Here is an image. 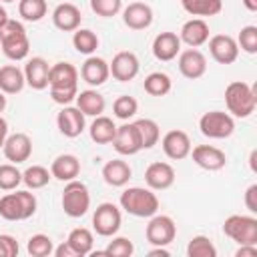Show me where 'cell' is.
<instances>
[{
  "label": "cell",
  "instance_id": "ffe728a7",
  "mask_svg": "<svg viewBox=\"0 0 257 257\" xmlns=\"http://www.w3.org/2000/svg\"><path fill=\"white\" fill-rule=\"evenodd\" d=\"M80 76L88 86H100L108 80L110 70H108V62L100 56H88L82 66H80Z\"/></svg>",
  "mask_w": 257,
  "mask_h": 257
},
{
  "label": "cell",
  "instance_id": "ee69618b",
  "mask_svg": "<svg viewBox=\"0 0 257 257\" xmlns=\"http://www.w3.org/2000/svg\"><path fill=\"white\" fill-rule=\"evenodd\" d=\"M120 8H122V0H90V10L102 18L116 16Z\"/></svg>",
  "mask_w": 257,
  "mask_h": 257
},
{
  "label": "cell",
  "instance_id": "836d02e7",
  "mask_svg": "<svg viewBox=\"0 0 257 257\" xmlns=\"http://www.w3.org/2000/svg\"><path fill=\"white\" fill-rule=\"evenodd\" d=\"M135 126L139 131V137H141V147L143 149H153L159 139H161V131H159V124L153 120V118H139L135 120Z\"/></svg>",
  "mask_w": 257,
  "mask_h": 257
},
{
  "label": "cell",
  "instance_id": "7402d4cb",
  "mask_svg": "<svg viewBox=\"0 0 257 257\" xmlns=\"http://www.w3.org/2000/svg\"><path fill=\"white\" fill-rule=\"evenodd\" d=\"M122 22L131 30H145L153 24V8L145 2H131L122 10Z\"/></svg>",
  "mask_w": 257,
  "mask_h": 257
},
{
  "label": "cell",
  "instance_id": "f546056e",
  "mask_svg": "<svg viewBox=\"0 0 257 257\" xmlns=\"http://www.w3.org/2000/svg\"><path fill=\"white\" fill-rule=\"evenodd\" d=\"M88 133H90V139H92L96 145H108V143H112V139H114L116 124L112 122V118L98 114V116H94V120L90 122Z\"/></svg>",
  "mask_w": 257,
  "mask_h": 257
},
{
  "label": "cell",
  "instance_id": "d6a6232c",
  "mask_svg": "<svg viewBox=\"0 0 257 257\" xmlns=\"http://www.w3.org/2000/svg\"><path fill=\"white\" fill-rule=\"evenodd\" d=\"M72 46L76 52L90 56L98 48V36L90 28H76L72 34Z\"/></svg>",
  "mask_w": 257,
  "mask_h": 257
},
{
  "label": "cell",
  "instance_id": "8fae6325",
  "mask_svg": "<svg viewBox=\"0 0 257 257\" xmlns=\"http://www.w3.org/2000/svg\"><path fill=\"white\" fill-rule=\"evenodd\" d=\"M139 68H141V62L137 58L135 52L131 50H120L112 56V62L108 64V70L112 74L114 80L118 82H128L133 80L137 74H139Z\"/></svg>",
  "mask_w": 257,
  "mask_h": 257
},
{
  "label": "cell",
  "instance_id": "7a4b0ae2",
  "mask_svg": "<svg viewBox=\"0 0 257 257\" xmlns=\"http://www.w3.org/2000/svg\"><path fill=\"white\" fill-rule=\"evenodd\" d=\"M225 104L231 116L247 118L257 106V86H251L243 80H233L225 88Z\"/></svg>",
  "mask_w": 257,
  "mask_h": 257
},
{
  "label": "cell",
  "instance_id": "d590c367",
  "mask_svg": "<svg viewBox=\"0 0 257 257\" xmlns=\"http://www.w3.org/2000/svg\"><path fill=\"white\" fill-rule=\"evenodd\" d=\"M46 0H18V14L26 22H38L46 16Z\"/></svg>",
  "mask_w": 257,
  "mask_h": 257
},
{
  "label": "cell",
  "instance_id": "f907efd6",
  "mask_svg": "<svg viewBox=\"0 0 257 257\" xmlns=\"http://www.w3.org/2000/svg\"><path fill=\"white\" fill-rule=\"evenodd\" d=\"M149 255H151V257H157V255H161V257H169V251H167L165 247H155V249L149 251Z\"/></svg>",
  "mask_w": 257,
  "mask_h": 257
},
{
  "label": "cell",
  "instance_id": "2e32d148",
  "mask_svg": "<svg viewBox=\"0 0 257 257\" xmlns=\"http://www.w3.org/2000/svg\"><path fill=\"white\" fill-rule=\"evenodd\" d=\"M2 151H4V157L10 163L18 165V163H24V161L30 159V155H32V141H30V137L26 133H14V135L6 137Z\"/></svg>",
  "mask_w": 257,
  "mask_h": 257
},
{
  "label": "cell",
  "instance_id": "d4e9b609",
  "mask_svg": "<svg viewBox=\"0 0 257 257\" xmlns=\"http://www.w3.org/2000/svg\"><path fill=\"white\" fill-rule=\"evenodd\" d=\"M181 42H185L191 48H199L209 40V24L203 18H191L183 24L181 34H179Z\"/></svg>",
  "mask_w": 257,
  "mask_h": 257
},
{
  "label": "cell",
  "instance_id": "681fc988",
  "mask_svg": "<svg viewBox=\"0 0 257 257\" xmlns=\"http://www.w3.org/2000/svg\"><path fill=\"white\" fill-rule=\"evenodd\" d=\"M6 137H8V122H6V118L0 114V149L4 147Z\"/></svg>",
  "mask_w": 257,
  "mask_h": 257
},
{
  "label": "cell",
  "instance_id": "e0dca14e",
  "mask_svg": "<svg viewBox=\"0 0 257 257\" xmlns=\"http://www.w3.org/2000/svg\"><path fill=\"white\" fill-rule=\"evenodd\" d=\"M179 70L185 78L189 80H197L207 72V58L201 50L197 48H189L179 52Z\"/></svg>",
  "mask_w": 257,
  "mask_h": 257
},
{
  "label": "cell",
  "instance_id": "7dc6e473",
  "mask_svg": "<svg viewBox=\"0 0 257 257\" xmlns=\"http://www.w3.org/2000/svg\"><path fill=\"white\" fill-rule=\"evenodd\" d=\"M52 255H56V257H78L76 253H74V249L64 241L62 245H58V247H54V253Z\"/></svg>",
  "mask_w": 257,
  "mask_h": 257
},
{
  "label": "cell",
  "instance_id": "3957f363",
  "mask_svg": "<svg viewBox=\"0 0 257 257\" xmlns=\"http://www.w3.org/2000/svg\"><path fill=\"white\" fill-rule=\"evenodd\" d=\"M0 48L2 54L10 60H24L30 52V40L26 34V28L18 20H6L0 26Z\"/></svg>",
  "mask_w": 257,
  "mask_h": 257
},
{
  "label": "cell",
  "instance_id": "ac0fdd59",
  "mask_svg": "<svg viewBox=\"0 0 257 257\" xmlns=\"http://www.w3.org/2000/svg\"><path fill=\"white\" fill-rule=\"evenodd\" d=\"M145 183L153 191H165L175 183V169L169 163H151L145 171Z\"/></svg>",
  "mask_w": 257,
  "mask_h": 257
},
{
  "label": "cell",
  "instance_id": "8d00e7d4",
  "mask_svg": "<svg viewBox=\"0 0 257 257\" xmlns=\"http://www.w3.org/2000/svg\"><path fill=\"white\" fill-rule=\"evenodd\" d=\"M50 179H52L50 171H48L46 167H42V165H32V167H28V169L22 173V183H24L28 189H32V191L46 187V185L50 183Z\"/></svg>",
  "mask_w": 257,
  "mask_h": 257
},
{
  "label": "cell",
  "instance_id": "60d3db41",
  "mask_svg": "<svg viewBox=\"0 0 257 257\" xmlns=\"http://www.w3.org/2000/svg\"><path fill=\"white\" fill-rule=\"evenodd\" d=\"M22 183V173L16 169L14 163L0 165V189L2 191H14Z\"/></svg>",
  "mask_w": 257,
  "mask_h": 257
},
{
  "label": "cell",
  "instance_id": "6f0895ef",
  "mask_svg": "<svg viewBox=\"0 0 257 257\" xmlns=\"http://www.w3.org/2000/svg\"><path fill=\"white\" fill-rule=\"evenodd\" d=\"M0 52H2V48H0Z\"/></svg>",
  "mask_w": 257,
  "mask_h": 257
},
{
  "label": "cell",
  "instance_id": "db71d44e",
  "mask_svg": "<svg viewBox=\"0 0 257 257\" xmlns=\"http://www.w3.org/2000/svg\"><path fill=\"white\" fill-rule=\"evenodd\" d=\"M6 20H8V14H6V10H4V6L0 4V26H2V24H4Z\"/></svg>",
  "mask_w": 257,
  "mask_h": 257
},
{
  "label": "cell",
  "instance_id": "7bdbcfd3",
  "mask_svg": "<svg viewBox=\"0 0 257 257\" xmlns=\"http://www.w3.org/2000/svg\"><path fill=\"white\" fill-rule=\"evenodd\" d=\"M237 46L247 54H255L257 52V26L253 24L243 26L237 36Z\"/></svg>",
  "mask_w": 257,
  "mask_h": 257
},
{
  "label": "cell",
  "instance_id": "603a6c76",
  "mask_svg": "<svg viewBox=\"0 0 257 257\" xmlns=\"http://www.w3.org/2000/svg\"><path fill=\"white\" fill-rule=\"evenodd\" d=\"M50 64L42 56H32L24 66V80L34 90H44L48 86Z\"/></svg>",
  "mask_w": 257,
  "mask_h": 257
},
{
  "label": "cell",
  "instance_id": "c3c4849f",
  "mask_svg": "<svg viewBox=\"0 0 257 257\" xmlns=\"http://www.w3.org/2000/svg\"><path fill=\"white\" fill-rule=\"evenodd\" d=\"M235 257H257V245H239Z\"/></svg>",
  "mask_w": 257,
  "mask_h": 257
},
{
  "label": "cell",
  "instance_id": "9a60e30c",
  "mask_svg": "<svg viewBox=\"0 0 257 257\" xmlns=\"http://www.w3.org/2000/svg\"><path fill=\"white\" fill-rule=\"evenodd\" d=\"M209 52L219 64H233L239 56L237 40L229 34H215L209 40Z\"/></svg>",
  "mask_w": 257,
  "mask_h": 257
},
{
  "label": "cell",
  "instance_id": "30bf717a",
  "mask_svg": "<svg viewBox=\"0 0 257 257\" xmlns=\"http://www.w3.org/2000/svg\"><path fill=\"white\" fill-rule=\"evenodd\" d=\"M122 223L120 209L114 203H100L92 215V227L100 237H112L118 233Z\"/></svg>",
  "mask_w": 257,
  "mask_h": 257
},
{
  "label": "cell",
  "instance_id": "6da1fadb",
  "mask_svg": "<svg viewBox=\"0 0 257 257\" xmlns=\"http://www.w3.org/2000/svg\"><path fill=\"white\" fill-rule=\"evenodd\" d=\"M50 98L56 104H70L78 94V70L70 62H56L48 72Z\"/></svg>",
  "mask_w": 257,
  "mask_h": 257
},
{
  "label": "cell",
  "instance_id": "f6af8a7d",
  "mask_svg": "<svg viewBox=\"0 0 257 257\" xmlns=\"http://www.w3.org/2000/svg\"><path fill=\"white\" fill-rule=\"evenodd\" d=\"M18 251V241L12 235H0V257H16Z\"/></svg>",
  "mask_w": 257,
  "mask_h": 257
},
{
  "label": "cell",
  "instance_id": "7c38bea8",
  "mask_svg": "<svg viewBox=\"0 0 257 257\" xmlns=\"http://www.w3.org/2000/svg\"><path fill=\"white\" fill-rule=\"evenodd\" d=\"M193 157V163L205 171H221L225 165H227V155L219 149V147H213V145H197V147H191V153Z\"/></svg>",
  "mask_w": 257,
  "mask_h": 257
},
{
  "label": "cell",
  "instance_id": "ab89813d",
  "mask_svg": "<svg viewBox=\"0 0 257 257\" xmlns=\"http://www.w3.org/2000/svg\"><path fill=\"white\" fill-rule=\"evenodd\" d=\"M137 110H139V102H137L135 96L120 94V96L112 102V112H114V116L120 118V120H128V118H133V116L137 114Z\"/></svg>",
  "mask_w": 257,
  "mask_h": 257
},
{
  "label": "cell",
  "instance_id": "83f0119b",
  "mask_svg": "<svg viewBox=\"0 0 257 257\" xmlns=\"http://www.w3.org/2000/svg\"><path fill=\"white\" fill-rule=\"evenodd\" d=\"M74 100H76V106L80 108V112L84 116H98V114L104 112V106H106L104 96L98 90H94V88L80 90Z\"/></svg>",
  "mask_w": 257,
  "mask_h": 257
},
{
  "label": "cell",
  "instance_id": "277c9868",
  "mask_svg": "<svg viewBox=\"0 0 257 257\" xmlns=\"http://www.w3.org/2000/svg\"><path fill=\"white\" fill-rule=\"evenodd\" d=\"M120 209H124L133 217L149 219L159 211V199L153 193V189L145 187H128L120 193Z\"/></svg>",
  "mask_w": 257,
  "mask_h": 257
},
{
  "label": "cell",
  "instance_id": "f1b7e54d",
  "mask_svg": "<svg viewBox=\"0 0 257 257\" xmlns=\"http://www.w3.org/2000/svg\"><path fill=\"white\" fill-rule=\"evenodd\" d=\"M24 70H20L14 64L0 66V90L4 94H16L24 88Z\"/></svg>",
  "mask_w": 257,
  "mask_h": 257
},
{
  "label": "cell",
  "instance_id": "4dcf8cb0",
  "mask_svg": "<svg viewBox=\"0 0 257 257\" xmlns=\"http://www.w3.org/2000/svg\"><path fill=\"white\" fill-rule=\"evenodd\" d=\"M66 243L74 249V253H76L78 257H84V255L92 253L94 237H92V233H90L86 227H76V229H72V231L68 233Z\"/></svg>",
  "mask_w": 257,
  "mask_h": 257
},
{
  "label": "cell",
  "instance_id": "f35d334b",
  "mask_svg": "<svg viewBox=\"0 0 257 257\" xmlns=\"http://www.w3.org/2000/svg\"><path fill=\"white\" fill-rule=\"evenodd\" d=\"M189 257H217V247L205 235H195L187 245Z\"/></svg>",
  "mask_w": 257,
  "mask_h": 257
},
{
  "label": "cell",
  "instance_id": "5bb4252c",
  "mask_svg": "<svg viewBox=\"0 0 257 257\" xmlns=\"http://www.w3.org/2000/svg\"><path fill=\"white\" fill-rule=\"evenodd\" d=\"M56 126L60 131V135H64L68 139H76L82 135L86 120H84V114L80 112L78 106H64L56 114Z\"/></svg>",
  "mask_w": 257,
  "mask_h": 257
},
{
  "label": "cell",
  "instance_id": "11a10c76",
  "mask_svg": "<svg viewBox=\"0 0 257 257\" xmlns=\"http://www.w3.org/2000/svg\"><path fill=\"white\" fill-rule=\"evenodd\" d=\"M0 2H16V0H0Z\"/></svg>",
  "mask_w": 257,
  "mask_h": 257
},
{
  "label": "cell",
  "instance_id": "bcb514c9",
  "mask_svg": "<svg viewBox=\"0 0 257 257\" xmlns=\"http://www.w3.org/2000/svg\"><path fill=\"white\" fill-rule=\"evenodd\" d=\"M245 207L249 209V213H257V185L247 187V191H245Z\"/></svg>",
  "mask_w": 257,
  "mask_h": 257
},
{
  "label": "cell",
  "instance_id": "44dd1931",
  "mask_svg": "<svg viewBox=\"0 0 257 257\" xmlns=\"http://www.w3.org/2000/svg\"><path fill=\"white\" fill-rule=\"evenodd\" d=\"M80 8L70 2H62L52 10V24L62 32H74L76 28H80Z\"/></svg>",
  "mask_w": 257,
  "mask_h": 257
},
{
  "label": "cell",
  "instance_id": "9c48e42d",
  "mask_svg": "<svg viewBox=\"0 0 257 257\" xmlns=\"http://www.w3.org/2000/svg\"><path fill=\"white\" fill-rule=\"evenodd\" d=\"M145 237L155 247H167L177 237V225L169 215H153L149 217V225L145 229Z\"/></svg>",
  "mask_w": 257,
  "mask_h": 257
},
{
  "label": "cell",
  "instance_id": "e575fe53",
  "mask_svg": "<svg viewBox=\"0 0 257 257\" xmlns=\"http://www.w3.org/2000/svg\"><path fill=\"white\" fill-rule=\"evenodd\" d=\"M185 12L191 16H215L223 8V0H185Z\"/></svg>",
  "mask_w": 257,
  "mask_h": 257
},
{
  "label": "cell",
  "instance_id": "816d5d0a",
  "mask_svg": "<svg viewBox=\"0 0 257 257\" xmlns=\"http://www.w3.org/2000/svg\"><path fill=\"white\" fill-rule=\"evenodd\" d=\"M243 4L249 12H257V0H243Z\"/></svg>",
  "mask_w": 257,
  "mask_h": 257
},
{
  "label": "cell",
  "instance_id": "f5cc1de1",
  "mask_svg": "<svg viewBox=\"0 0 257 257\" xmlns=\"http://www.w3.org/2000/svg\"><path fill=\"white\" fill-rule=\"evenodd\" d=\"M4 108H6V94L0 90V114L4 112Z\"/></svg>",
  "mask_w": 257,
  "mask_h": 257
},
{
  "label": "cell",
  "instance_id": "74e56055",
  "mask_svg": "<svg viewBox=\"0 0 257 257\" xmlns=\"http://www.w3.org/2000/svg\"><path fill=\"white\" fill-rule=\"evenodd\" d=\"M26 251H28V255H32V257H50V255L54 253V243H52V239H50L48 235L36 233V235H32V237L28 239Z\"/></svg>",
  "mask_w": 257,
  "mask_h": 257
},
{
  "label": "cell",
  "instance_id": "d6986e66",
  "mask_svg": "<svg viewBox=\"0 0 257 257\" xmlns=\"http://www.w3.org/2000/svg\"><path fill=\"white\" fill-rule=\"evenodd\" d=\"M161 145H163L165 155L169 159H173V161H181V159L189 157V153H191V139H189V135L185 131H179V128L169 131L163 137Z\"/></svg>",
  "mask_w": 257,
  "mask_h": 257
},
{
  "label": "cell",
  "instance_id": "cb8c5ba5",
  "mask_svg": "<svg viewBox=\"0 0 257 257\" xmlns=\"http://www.w3.org/2000/svg\"><path fill=\"white\" fill-rule=\"evenodd\" d=\"M181 52V38L175 32H161L155 36L153 40V54L157 60L161 62H169L173 58H177V54Z\"/></svg>",
  "mask_w": 257,
  "mask_h": 257
},
{
  "label": "cell",
  "instance_id": "4316f807",
  "mask_svg": "<svg viewBox=\"0 0 257 257\" xmlns=\"http://www.w3.org/2000/svg\"><path fill=\"white\" fill-rule=\"evenodd\" d=\"M50 175L62 183H68L80 175V161L74 155H58L50 165Z\"/></svg>",
  "mask_w": 257,
  "mask_h": 257
},
{
  "label": "cell",
  "instance_id": "b9f144b4",
  "mask_svg": "<svg viewBox=\"0 0 257 257\" xmlns=\"http://www.w3.org/2000/svg\"><path fill=\"white\" fill-rule=\"evenodd\" d=\"M102 253L108 257H131L135 253V245L128 237H114Z\"/></svg>",
  "mask_w": 257,
  "mask_h": 257
},
{
  "label": "cell",
  "instance_id": "4fadbf2b",
  "mask_svg": "<svg viewBox=\"0 0 257 257\" xmlns=\"http://www.w3.org/2000/svg\"><path fill=\"white\" fill-rule=\"evenodd\" d=\"M112 147L122 157H131V155H137L139 151H143L141 137H139V131H137L135 122H124V124L116 126V133H114V139H112Z\"/></svg>",
  "mask_w": 257,
  "mask_h": 257
},
{
  "label": "cell",
  "instance_id": "484cf974",
  "mask_svg": "<svg viewBox=\"0 0 257 257\" xmlns=\"http://www.w3.org/2000/svg\"><path fill=\"white\" fill-rule=\"evenodd\" d=\"M131 177H133V169L122 159H112L102 167V179L110 187H124Z\"/></svg>",
  "mask_w": 257,
  "mask_h": 257
},
{
  "label": "cell",
  "instance_id": "9f6ffc18",
  "mask_svg": "<svg viewBox=\"0 0 257 257\" xmlns=\"http://www.w3.org/2000/svg\"><path fill=\"white\" fill-rule=\"evenodd\" d=\"M183 2H185V0H181V4H183Z\"/></svg>",
  "mask_w": 257,
  "mask_h": 257
},
{
  "label": "cell",
  "instance_id": "5b68a950",
  "mask_svg": "<svg viewBox=\"0 0 257 257\" xmlns=\"http://www.w3.org/2000/svg\"><path fill=\"white\" fill-rule=\"evenodd\" d=\"M36 207H38V201L30 191L14 189V193H6L4 197H0V217L6 221L30 219L36 213Z\"/></svg>",
  "mask_w": 257,
  "mask_h": 257
},
{
  "label": "cell",
  "instance_id": "8992f818",
  "mask_svg": "<svg viewBox=\"0 0 257 257\" xmlns=\"http://www.w3.org/2000/svg\"><path fill=\"white\" fill-rule=\"evenodd\" d=\"M60 205H62L64 213L68 217H72V219H78V217L86 215V211L90 209V193H88V187L82 181H76V179L68 181L64 185Z\"/></svg>",
  "mask_w": 257,
  "mask_h": 257
},
{
  "label": "cell",
  "instance_id": "52a82bcc",
  "mask_svg": "<svg viewBox=\"0 0 257 257\" xmlns=\"http://www.w3.org/2000/svg\"><path fill=\"white\" fill-rule=\"evenodd\" d=\"M223 233L239 245H257V219L253 215H229Z\"/></svg>",
  "mask_w": 257,
  "mask_h": 257
},
{
  "label": "cell",
  "instance_id": "ba28073f",
  "mask_svg": "<svg viewBox=\"0 0 257 257\" xmlns=\"http://www.w3.org/2000/svg\"><path fill=\"white\" fill-rule=\"evenodd\" d=\"M199 128L207 139H227L235 131V120L225 110H209L199 118Z\"/></svg>",
  "mask_w": 257,
  "mask_h": 257
},
{
  "label": "cell",
  "instance_id": "1f68e13d",
  "mask_svg": "<svg viewBox=\"0 0 257 257\" xmlns=\"http://www.w3.org/2000/svg\"><path fill=\"white\" fill-rule=\"evenodd\" d=\"M143 86H145V92L151 94V96H165V94L171 92L173 80H171V76L167 72H161L159 70V72H151L145 78Z\"/></svg>",
  "mask_w": 257,
  "mask_h": 257
}]
</instances>
